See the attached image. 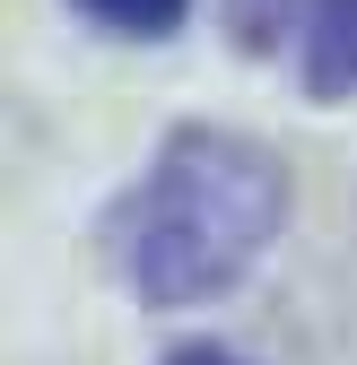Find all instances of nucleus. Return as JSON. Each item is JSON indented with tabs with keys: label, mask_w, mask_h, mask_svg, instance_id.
Instances as JSON below:
<instances>
[{
	"label": "nucleus",
	"mask_w": 357,
	"mask_h": 365,
	"mask_svg": "<svg viewBox=\"0 0 357 365\" xmlns=\"http://www.w3.org/2000/svg\"><path fill=\"white\" fill-rule=\"evenodd\" d=\"M296 182L253 130L183 122L122 217V279L140 304H209L279 244Z\"/></svg>",
	"instance_id": "nucleus-1"
},
{
	"label": "nucleus",
	"mask_w": 357,
	"mask_h": 365,
	"mask_svg": "<svg viewBox=\"0 0 357 365\" xmlns=\"http://www.w3.org/2000/svg\"><path fill=\"white\" fill-rule=\"evenodd\" d=\"M296 78L314 105L357 96V0H305L296 18Z\"/></svg>",
	"instance_id": "nucleus-2"
},
{
	"label": "nucleus",
	"mask_w": 357,
	"mask_h": 365,
	"mask_svg": "<svg viewBox=\"0 0 357 365\" xmlns=\"http://www.w3.org/2000/svg\"><path fill=\"white\" fill-rule=\"evenodd\" d=\"M218 18H227V43L253 61H271L288 43V18H305V0H218Z\"/></svg>",
	"instance_id": "nucleus-3"
},
{
	"label": "nucleus",
	"mask_w": 357,
	"mask_h": 365,
	"mask_svg": "<svg viewBox=\"0 0 357 365\" xmlns=\"http://www.w3.org/2000/svg\"><path fill=\"white\" fill-rule=\"evenodd\" d=\"M79 18H96L105 35H131V43H157L192 18V0H70Z\"/></svg>",
	"instance_id": "nucleus-4"
},
{
	"label": "nucleus",
	"mask_w": 357,
	"mask_h": 365,
	"mask_svg": "<svg viewBox=\"0 0 357 365\" xmlns=\"http://www.w3.org/2000/svg\"><path fill=\"white\" fill-rule=\"evenodd\" d=\"M166 365H244V356H236V348H218V339H192V348H174Z\"/></svg>",
	"instance_id": "nucleus-5"
}]
</instances>
